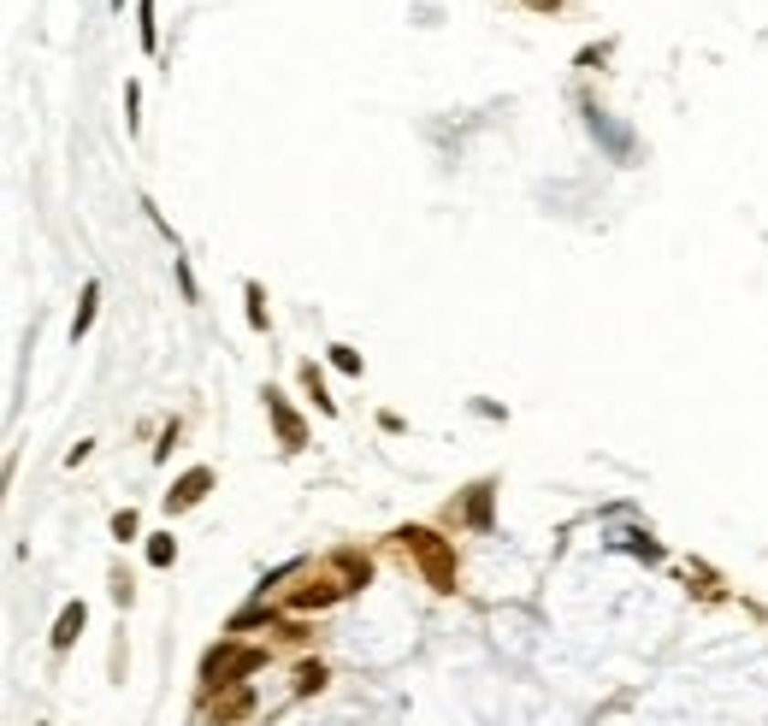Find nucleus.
I'll list each match as a JSON object with an SVG mask.
<instances>
[{
	"instance_id": "f03ea898",
	"label": "nucleus",
	"mask_w": 768,
	"mask_h": 726,
	"mask_svg": "<svg viewBox=\"0 0 768 726\" xmlns=\"http://www.w3.org/2000/svg\"><path fill=\"white\" fill-rule=\"evenodd\" d=\"M207 484H213V472H207V467H195V472H184V479H178V491H172V496H166V508H195V503H201V496H207Z\"/></svg>"
},
{
	"instance_id": "1a4fd4ad",
	"label": "nucleus",
	"mask_w": 768,
	"mask_h": 726,
	"mask_svg": "<svg viewBox=\"0 0 768 726\" xmlns=\"http://www.w3.org/2000/svg\"><path fill=\"white\" fill-rule=\"evenodd\" d=\"M142 47H154V0H142Z\"/></svg>"
},
{
	"instance_id": "20e7f679",
	"label": "nucleus",
	"mask_w": 768,
	"mask_h": 726,
	"mask_svg": "<svg viewBox=\"0 0 768 726\" xmlns=\"http://www.w3.org/2000/svg\"><path fill=\"white\" fill-rule=\"evenodd\" d=\"M267 408H272V414H279V431H284V443L296 449V443H301V425H296V414H289V408H284V402H279V396H272V390H267Z\"/></svg>"
},
{
	"instance_id": "7ed1b4c3",
	"label": "nucleus",
	"mask_w": 768,
	"mask_h": 726,
	"mask_svg": "<svg viewBox=\"0 0 768 726\" xmlns=\"http://www.w3.org/2000/svg\"><path fill=\"white\" fill-rule=\"evenodd\" d=\"M83 620H89V615H83V603H66V608H59V626H54V649H71V638L83 632Z\"/></svg>"
},
{
	"instance_id": "f257e3e1",
	"label": "nucleus",
	"mask_w": 768,
	"mask_h": 726,
	"mask_svg": "<svg viewBox=\"0 0 768 726\" xmlns=\"http://www.w3.org/2000/svg\"><path fill=\"white\" fill-rule=\"evenodd\" d=\"M260 668V649H213L201 661V679L207 685H237V673H255Z\"/></svg>"
},
{
	"instance_id": "39448f33",
	"label": "nucleus",
	"mask_w": 768,
	"mask_h": 726,
	"mask_svg": "<svg viewBox=\"0 0 768 726\" xmlns=\"http://www.w3.org/2000/svg\"><path fill=\"white\" fill-rule=\"evenodd\" d=\"M95 302H100V284H89V290H83V307H78V325H71V337H83V331H89Z\"/></svg>"
},
{
	"instance_id": "0eeeda50",
	"label": "nucleus",
	"mask_w": 768,
	"mask_h": 726,
	"mask_svg": "<svg viewBox=\"0 0 768 726\" xmlns=\"http://www.w3.org/2000/svg\"><path fill=\"white\" fill-rule=\"evenodd\" d=\"M320 685H325V668H320V661H313V668H301V673H296V691H320Z\"/></svg>"
},
{
	"instance_id": "423d86ee",
	"label": "nucleus",
	"mask_w": 768,
	"mask_h": 726,
	"mask_svg": "<svg viewBox=\"0 0 768 726\" xmlns=\"http://www.w3.org/2000/svg\"><path fill=\"white\" fill-rule=\"evenodd\" d=\"M172 555H178V544H172V537H154V544H148V561H154V567H166Z\"/></svg>"
},
{
	"instance_id": "6e6552de",
	"label": "nucleus",
	"mask_w": 768,
	"mask_h": 726,
	"mask_svg": "<svg viewBox=\"0 0 768 726\" xmlns=\"http://www.w3.org/2000/svg\"><path fill=\"white\" fill-rule=\"evenodd\" d=\"M248 325H267V307H260V290L248 284Z\"/></svg>"
}]
</instances>
